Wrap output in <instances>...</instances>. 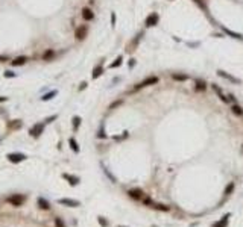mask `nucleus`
I'll return each mask as SVG.
<instances>
[{
	"instance_id": "f257e3e1",
	"label": "nucleus",
	"mask_w": 243,
	"mask_h": 227,
	"mask_svg": "<svg viewBox=\"0 0 243 227\" xmlns=\"http://www.w3.org/2000/svg\"><path fill=\"white\" fill-rule=\"evenodd\" d=\"M24 195H21V194H14V195H11V197H8L6 198V202L9 203V205H12V206H21L23 203H24Z\"/></svg>"
},
{
	"instance_id": "f03ea898",
	"label": "nucleus",
	"mask_w": 243,
	"mask_h": 227,
	"mask_svg": "<svg viewBox=\"0 0 243 227\" xmlns=\"http://www.w3.org/2000/svg\"><path fill=\"white\" fill-rule=\"evenodd\" d=\"M6 157L12 164H20L23 161H26V154H23V153H8Z\"/></svg>"
},
{
	"instance_id": "7ed1b4c3",
	"label": "nucleus",
	"mask_w": 243,
	"mask_h": 227,
	"mask_svg": "<svg viewBox=\"0 0 243 227\" xmlns=\"http://www.w3.org/2000/svg\"><path fill=\"white\" fill-rule=\"evenodd\" d=\"M155 83H158V77H157V76H152V77H147V79H144V81H143L142 83L135 85V86H134V89L137 91V89H142V88H144V86H149V85H155Z\"/></svg>"
},
{
	"instance_id": "20e7f679",
	"label": "nucleus",
	"mask_w": 243,
	"mask_h": 227,
	"mask_svg": "<svg viewBox=\"0 0 243 227\" xmlns=\"http://www.w3.org/2000/svg\"><path fill=\"white\" fill-rule=\"evenodd\" d=\"M158 21H160V15L157 14V12H152V14L147 15L144 24L147 26V28H153V26H157V24H158Z\"/></svg>"
},
{
	"instance_id": "39448f33",
	"label": "nucleus",
	"mask_w": 243,
	"mask_h": 227,
	"mask_svg": "<svg viewBox=\"0 0 243 227\" xmlns=\"http://www.w3.org/2000/svg\"><path fill=\"white\" fill-rule=\"evenodd\" d=\"M44 126H46V123H38V124H35V126L29 130L31 136H32V138H38V136H40L41 133L44 132Z\"/></svg>"
},
{
	"instance_id": "423d86ee",
	"label": "nucleus",
	"mask_w": 243,
	"mask_h": 227,
	"mask_svg": "<svg viewBox=\"0 0 243 227\" xmlns=\"http://www.w3.org/2000/svg\"><path fill=\"white\" fill-rule=\"evenodd\" d=\"M87 32H88V29H87V26L85 24H82V26H79V28H76V30H74V36H76V39H84L85 36H87Z\"/></svg>"
},
{
	"instance_id": "0eeeda50",
	"label": "nucleus",
	"mask_w": 243,
	"mask_h": 227,
	"mask_svg": "<svg viewBox=\"0 0 243 227\" xmlns=\"http://www.w3.org/2000/svg\"><path fill=\"white\" fill-rule=\"evenodd\" d=\"M58 203L59 205H64V206H69V207H78L81 205L78 200H72V198H59Z\"/></svg>"
},
{
	"instance_id": "6e6552de",
	"label": "nucleus",
	"mask_w": 243,
	"mask_h": 227,
	"mask_svg": "<svg viewBox=\"0 0 243 227\" xmlns=\"http://www.w3.org/2000/svg\"><path fill=\"white\" fill-rule=\"evenodd\" d=\"M211 88H213V91L216 92V94H217V97H219V99H220L223 103H228V102H229V99H228V97H225L223 91H222L219 86H217V85H214V83H213V85H211Z\"/></svg>"
},
{
	"instance_id": "1a4fd4ad",
	"label": "nucleus",
	"mask_w": 243,
	"mask_h": 227,
	"mask_svg": "<svg viewBox=\"0 0 243 227\" xmlns=\"http://www.w3.org/2000/svg\"><path fill=\"white\" fill-rule=\"evenodd\" d=\"M217 74H219L220 77H225V79H228V81H231V82L240 83V79H237V77H234V76H231V74H228V73L223 71V70H219V71H217Z\"/></svg>"
},
{
	"instance_id": "9d476101",
	"label": "nucleus",
	"mask_w": 243,
	"mask_h": 227,
	"mask_svg": "<svg viewBox=\"0 0 243 227\" xmlns=\"http://www.w3.org/2000/svg\"><path fill=\"white\" fill-rule=\"evenodd\" d=\"M82 17H84L85 21H91L94 18V14H93V11L90 8H84L82 9Z\"/></svg>"
},
{
	"instance_id": "9b49d317",
	"label": "nucleus",
	"mask_w": 243,
	"mask_h": 227,
	"mask_svg": "<svg viewBox=\"0 0 243 227\" xmlns=\"http://www.w3.org/2000/svg\"><path fill=\"white\" fill-rule=\"evenodd\" d=\"M26 62H28V58H26V56H18V58H15V59L11 61V65H12V67H20V65H24Z\"/></svg>"
},
{
	"instance_id": "f8f14e48",
	"label": "nucleus",
	"mask_w": 243,
	"mask_h": 227,
	"mask_svg": "<svg viewBox=\"0 0 243 227\" xmlns=\"http://www.w3.org/2000/svg\"><path fill=\"white\" fill-rule=\"evenodd\" d=\"M62 177L66 179V180H69V183H70L72 186H76V185L79 183V177H76V176H70V174H67V173H64Z\"/></svg>"
},
{
	"instance_id": "ddd939ff",
	"label": "nucleus",
	"mask_w": 243,
	"mask_h": 227,
	"mask_svg": "<svg viewBox=\"0 0 243 227\" xmlns=\"http://www.w3.org/2000/svg\"><path fill=\"white\" fill-rule=\"evenodd\" d=\"M36 202H38V206H40L43 210H49V209H50V203L47 202L46 198H43V197H38Z\"/></svg>"
},
{
	"instance_id": "4468645a",
	"label": "nucleus",
	"mask_w": 243,
	"mask_h": 227,
	"mask_svg": "<svg viewBox=\"0 0 243 227\" xmlns=\"http://www.w3.org/2000/svg\"><path fill=\"white\" fill-rule=\"evenodd\" d=\"M128 194H129V197H132L135 200H143V191L142 189H131Z\"/></svg>"
},
{
	"instance_id": "2eb2a0df",
	"label": "nucleus",
	"mask_w": 243,
	"mask_h": 227,
	"mask_svg": "<svg viewBox=\"0 0 243 227\" xmlns=\"http://www.w3.org/2000/svg\"><path fill=\"white\" fill-rule=\"evenodd\" d=\"M195 85H196V91H205L207 89V83L204 82L202 79H196Z\"/></svg>"
},
{
	"instance_id": "dca6fc26",
	"label": "nucleus",
	"mask_w": 243,
	"mask_h": 227,
	"mask_svg": "<svg viewBox=\"0 0 243 227\" xmlns=\"http://www.w3.org/2000/svg\"><path fill=\"white\" fill-rule=\"evenodd\" d=\"M56 94H58V91H56V89H53V91H50V92H47V94H44V96L41 97V100H43V102H47V100H52V99H53V97H55Z\"/></svg>"
},
{
	"instance_id": "f3484780",
	"label": "nucleus",
	"mask_w": 243,
	"mask_h": 227,
	"mask_svg": "<svg viewBox=\"0 0 243 227\" xmlns=\"http://www.w3.org/2000/svg\"><path fill=\"white\" fill-rule=\"evenodd\" d=\"M69 144H70V149H72L74 153H79V145H78V142H76L74 138H70V139H69Z\"/></svg>"
},
{
	"instance_id": "a211bd4d",
	"label": "nucleus",
	"mask_w": 243,
	"mask_h": 227,
	"mask_svg": "<svg viewBox=\"0 0 243 227\" xmlns=\"http://www.w3.org/2000/svg\"><path fill=\"white\" fill-rule=\"evenodd\" d=\"M123 64V56H117V59L114 61L112 64H109V68L112 70V68H119V67Z\"/></svg>"
},
{
	"instance_id": "6ab92c4d",
	"label": "nucleus",
	"mask_w": 243,
	"mask_h": 227,
	"mask_svg": "<svg viewBox=\"0 0 243 227\" xmlns=\"http://www.w3.org/2000/svg\"><path fill=\"white\" fill-rule=\"evenodd\" d=\"M228 218H229V213H226V215L223 217V220H220V221H217L213 227H226V224H228Z\"/></svg>"
},
{
	"instance_id": "aec40b11",
	"label": "nucleus",
	"mask_w": 243,
	"mask_h": 227,
	"mask_svg": "<svg viewBox=\"0 0 243 227\" xmlns=\"http://www.w3.org/2000/svg\"><path fill=\"white\" fill-rule=\"evenodd\" d=\"M102 73H104V68H102V65L94 67V70H93V79H97L99 76H102Z\"/></svg>"
},
{
	"instance_id": "412c9836",
	"label": "nucleus",
	"mask_w": 243,
	"mask_h": 227,
	"mask_svg": "<svg viewBox=\"0 0 243 227\" xmlns=\"http://www.w3.org/2000/svg\"><path fill=\"white\" fill-rule=\"evenodd\" d=\"M172 79L173 81H180V82H185L187 79H188V76L187 74H172Z\"/></svg>"
},
{
	"instance_id": "4be33fe9",
	"label": "nucleus",
	"mask_w": 243,
	"mask_h": 227,
	"mask_svg": "<svg viewBox=\"0 0 243 227\" xmlns=\"http://www.w3.org/2000/svg\"><path fill=\"white\" fill-rule=\"evenodd\" d=\"M231 111H233V114H236V115H243V111H242V108H240L239 104H236V103L231 106Z\"/></svg>"
},
{
	"instance_id": "5701e85b",
	"label": "nucleus",
	"mask_w": 243,
	"mask_h": 227,
	"mask_svg": "<svg viewBox=\"0 0 243 227\" xmlns=\"http://www.w3.org/2000/svg\"><path fill=\"white\" fill-rule=\"evenodd\" d=\"M79 126H81V117L74 115V117H73V129H74V130H78Z\"/></svg>"
},
{
	"instance_id": "b1692460",
	"label": "nucleus",
	"mask_w": 243,
	"mask_h": 227,
	"mask_svg": "<svg viewBox=\"0 0 243 227\" xmlns=\"http://www.w3.org/2000/svg\"><path fill=\"white\" fill-rule=\"evenodd\" d=\"M53 56H55V51H53V50H47V51H44L43 59H44V61H49V59H52Z\"/></svg>"
},
{
	"instance_id": "393cba45",
	"label": "nucleus",
	"mask_w": 243,
	"mask_h": 227,
	"mask_svg": "<svg viewBox=\"0 0 243 227\" xmlns=\"http://www.w3.org/2000/svg\"><path fill=\"white\" fill-rule=\"evenodd\" d=\"M223 30L229 35V36H233V38H237V39H240V38H243L240 33H237V32H233V30H229V29H226V28H223Z\"/></svg>"
},
{
	"instance_id": "a878e982",
	"label": "nucleus",
	"mask_w": 243,
	"mask_h": 227,
	"mask_svg": "<svg viewBox=\"0 0 243 227\" xmlns=\"http://www.w3.org/2000/svg\"><path fill=\"white\" fill-rule=\"evenodd\" d=\"M20 126H21V121H20V120H14L12 123H9V124H8V127H9V129H18Z\"/></svg>"
},
{
	"instance_id": "bb28decb",
	"label": "nucleus",
	"mask_w": 243,
	"mask_h": 227,
	"mask_svg": "<svg viewBox=\"0 0 243 227\" xmlns=\"http://www.w3.org/2000/svg\"><path fill=\"white\" fill-rule=\"evenodd\" d=\"M233 189H234V182H231V183H229V185L226 186V189H225V194H226V195H229V194L233 192Z\"/></svg>"
},
{
	"instance_id": "cd10ccee",
	"label": "nucleus",
	"mask_w": 243,
	"mask_h": 227,
	"mask_svg": "<svg viewBox=\"0 0 243 227\" xmlns=\"http://www.w3.org/2000/svg\"><path fill=\"white\" fill-rule=\"evenodd\" d=\"M153 207L158 210H169V206H166V205H153Z\"/></svg>"
},
{
	"instance_id": "c85d7f7f",
	"label": "nucleus",
	"mask_w": 243,
	"mask_h": 227,
	"mask_svg": "<svg viewBox=\"0 0 243 227\" xmlns=\"http://www.w3.org/2000/svg\"><path fill=\"white\" fill-rule=\"evenodd\" d=\"M97 138H107V135H105V130H104V126H102V127L99 129V133H97Z\"/></svg>"
},
{
	"instance_id": "c756f323",
	"label": "nucleus",
	"mask_w": 243,
	"mask_h": 227,
	"mask_svg": "<svg viewBox=\"0 0 243 227\" xmlns=\"http://www.w3.org/2000/svg\"><path fill=\"white\" fill-rule=\"evenodd\" d=\"M5 77H8V79H9V77H15V73L12 71V70H6V71H5Z\"/></svg>"
},
{
	"instance_id": "7c9ffc66",
	"label": "nucleus",
	"mask_w": 243,
	"mask_h": 227,
	"mask_svg": "<svg viewBox=\"0 0 243 227\" xmlns=\"http://www.w3.org/2000/svg\"><path fill=\"white\" fill-rule=\"evenodd\" d=\"M56 118H58V115L55 114V115H52V117H49V118H46V120H44V123H46V124H47V123H52V121H53V120H56Z\"/></svg>"
},
{
	"instance_id": "2f4dec72",
	"label": "nucleus",
	"mask_w": 243,
	"mask_h": 227,
	"mask_svg": "<svg viewBox=\"0 0 243 227\" xmlns=\"http://www.w3.org/2000/svg\"><path fill=\"white\" fill-rule=\"evenodd\" d=\"M55 226H56V227H66L61 218H56V220H55Z\"/></svg>"
},
{
	"instance_id": "473e14b6",
	"label": "nucleus",
	"mask_w": 243,
	"mask_h": 227,
	"mask_svg": "<svg viewBox=\"0 0 243 227\" xmlns=\"http://www.w3.org/2000/svg\"><path fill=\"white\" fill-rule=\"evenodd\" d=\"M195 3H196V5H199V6H201V8H202L204 11H205V9H207V6H205V3H204V2H202V0H195Z\"/></svg>"
},
{
	"instance_id": "72a5a7b5",
	"label": "nucleus",
	"mask_w": 243,
	"mask_h": 227,
	"mask_svg": "<svg viewBox=\"0 0 243 227\" xmlns=\"http://www.w3.org/2000/svg\"><path fill=\"white\" fill-rule=\"evenodd\" d=\"M122 104V100H119V102H114V103H111L109 104V109H114V108H117V106H120Z\"/></svg>"
},
{
	"instance_id": "f704fd0d",
	"label": "nucleus",
	"mask_w": 243,
	"mask_h": 227,
	"mask_svg": "<svg viewBox=\"0 0 243 227\" xmlns=\"http://www.w3.org/2000/svg\"><path fill=\"white\" fill-rule=\"evenodd\" d=\"M111 24H112V28L116 26V12H112V14H111Z\"/></svg>"
},
{
	"instance_id": "c9c22d12",
	"label": "nucleus",
	"mask_w": 243,
	"mask_h": 227,
	"mask_svg": "<svg viewBox=\"0 0 243 227\" xmlns=\"http://www.w3.org/2000/svg\"><path fill=\"white\" fill-rule=\"evenodd\" d=\"M123 138H128V132H123V135L120 136H114V139H123Z\"/></svg>"
},
{
	"instance_id": "e433bc0d",
	"label": "nucleus",
	"mask_w": 243,
	"mask_h": 227,
	"mask_svg": "<svg viewBox=\"0 0 243 227\" xmlns=\"http://www.w3.org/2000/svg\"><path fill=\"white\" fill-rule=\"evenodd\" d=\"M87 85H88L87 82H82V83H81V86H79V91H82V89H85V88H87Z\"/></svg>"
},
{
	"instance_id": "4c0bfd02",
	"label": "nucleus",
	"mask_w": 243,
	"mask_h": 227,
	"mask_svg": "<svg viewBox=\"0 0 243 227\" xmlns=\"http://www.w3.org/2000/svg\"><path fill=\"white\" fill-rule=\"evenodd\" d=\"M99 223H100V224H102V226H107V221H105V220H104V218H102V217H100V218H99Z\"/></svg>"
},
{
	"instance_id": "58836bf2",
	"label": "nucleus",
	"mask_w": 243,
	"mask_h": 227,
	"mask_svg": "<svg viewBox=\"0 0 243 227\" xmlns=\"http://www.w3.org/2000/svg\"><path fill=\"white\" fill-rule=\"evenodd\" d=\"M134 65H135V59H131V61H129V68H132Z\"/></svg>"
},
{
	"instance_id": "ea45409f",
	"label": "nucleus",
	"mask_w": 243,
	"mask_h": 227,
	"mask_svg": "<svg viewBox=\"0 0 243 227\" xmlns=\"http://www.w3.org/2000/svg\"><path fill=\"white\" fill-rule=\"evenodd\" d=\"M228 97H229V102H234V103H236V97H234L233 94H231V96H228Z\"/></svg>"
},
{
	"instance_id": "a19ab883",
	"label": "nucleus",
	"mask_w": 243,
	"mask_h": 227,
	"mask_svg": "<svg viewBox=\"0 0 243 227\" xmlns=\"http://www.w3.org/2000/svg\"><path fill=\"white\" fill-rule=\"evenodd\" d=\"M8 100V97H0V102H6Z\"/></svg>"
}]
</instances>
